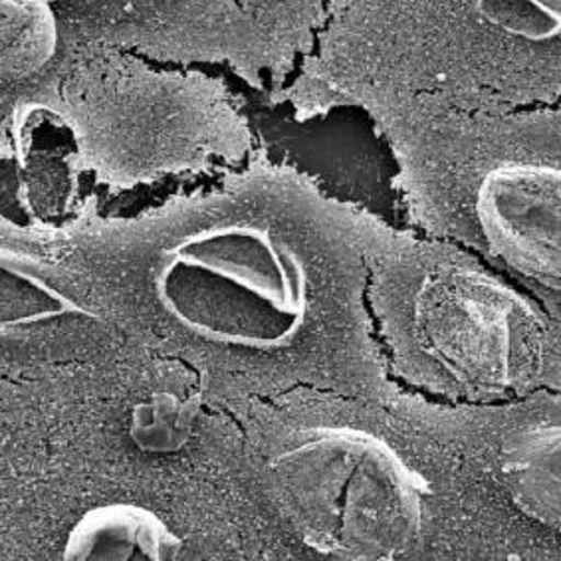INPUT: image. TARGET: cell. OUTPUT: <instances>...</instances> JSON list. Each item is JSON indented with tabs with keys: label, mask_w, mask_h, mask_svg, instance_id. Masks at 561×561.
Listing matches in <instances>:
<instances>
[{
	"label": "cell",
	"mask_w": 561,
	"mask_h": 561,
	"mask_svg": "<svg viewBox=\"0 0 561 561\" xmlns=\"http://www.w3.org/2000/svg\"><path fill=\"white\" fill-rule=\"evenodd\" d=\"M83 50L114 48L171 66H220L276 94L288 64L237 0H56Z\"/></svg>",
	"instance_id": "7"
},
{
	"label": "cell",
	"mask_w": 561,
	"mask_h": 561,
	"mask_svg": "<svg viewBox=\"0 0 561 561\" xmlns=\"http://www.w3.org/2000/svg\"><path fill=\"white\" fill-rule=\"evenodd\" d=\"M266 492L301 540L335 560H397L415 550L431 486L396 448L352 425L276 433Z\"/></svg>",
	"instance_id": "6"
},
{
	"label": "cell",
	"mask_w": 561,
	"mask_h": 561,
	"mask_svg": "<svg viewBox=\"0 0 561 561\" xmlns=\"http://www.w3.org/2000/svg\"><path fill=\"white\" fill-rule=\"evenodd\" d=\"M333 0H237L250 21L272 42L282 60L296 72L304 56L312 53L318 32Z\"/></svg>",
	"instance_id": "11"
},
{
	"label": "cell",
	"mask_w": 561,
	"mask_h": 561,
	"mask_svg": "<svg viewBox=\"0 0 561 561\" xmlns=\"http://www.w3.org/2000/svg\"><path fill=\"white\" fill-rule=\"evenodd\" d=\"M179 540L146 510L115 506L98 512L94 522L82 526L83 560H169Z\"/></svg>",
	"instance_id": "10"
},
{
	"label": "cell",
	"mask_w": 561,
	"mask_h": 561,
	"mask_svg": "<svg viewBox=\"0 0 561 561\" xmlns=\"http://www.w3.org/2000/svg\"><path fill=\"white\" fill-rule=\"evenodd\" d=\"M85 169L117 187L229 171L256 149L229 85L205 68L92 48L48 94Z\"/></svg>",
	"instance_id": "5"
},
{
	"label": "cell",
	"mask_w": 561,
	"mask_h": 561,
	"mask_svg": "<svg viewBox=\"0 0 561 561\" xmlns=\"http://www.w3.org/2000/svg\"><path fill=\"white\" fill-rule=\"evenodd\" d=\"M367 310L391 381L455 407L560 391V316L477 254L393 230Z\"/></svg>",
	"instance_id": "4"
},
{
	"label": "cell",
	"mask_w": 561,
	"mask_h": 561,
	"mask_svg": "<svg viewBox=\"0 0 561 561\" xmlns=\"http://www.w3.org/2000/svg\"><path fill=\"white\" fill-rule=\"evenodd\" d=\"M83 53L56 0H0V112L50 94Z\"/></svg>",
	"instance_id": "9"
},
{
	"label": "cell",
	"mask_w": 561,
	"mask_h": 561,
	"mask_svg": "<svg viewBox=\"0 0 561 561\" xmlns=\"http://www.w3.org/2000/svg\"><path fill=\"white\" fill-rule=\"evenodd\" d=\"M561 0H333L286 85L296 122L333 110L558 105Z\"/></svg>",
	"instance_id": "2"
},
{
	"label": "cell",
	"mask_w": 561,
	"mask_h": 561,
	"mask_svg": "<svg viewBox=\"0 0 561 561\" xmlns=\"http://www.w3.org/2000/svg\"><path fill=\"white\" fill-rule=\"evenodd\" d=\"M393 230L262 147L127 225L157 322L262 407L401 399L367 310Z\"/></svg>",
	"instance_id": "1"
},
{
	"label": "cell",
	"mask_w": 561,
	"mask_h": 561,
	"mask_svg": "<svg viewBox=\"0 0 561 561\" xmlns=\"http://www.w3.org/2000/svg\"><path fill=\"white\" fill-rule=\"evenodd\" d=\"M369 117L396 159L393 187L416 229L477 254L560 316V107L407 105Z\"/></svg>",
	"instance_id": "3"
},
{
	"label": "cell",
	"mask_w": 561,
	"mask_h": 561,
	"mask_svg": "<svg viewBox=\"0 0 561 561\" xmlns=\"http://www.w3.org/2000/svg\"><path fill=\"white\" fill-rule=\"evenodd\" d=\"M502 416L490 426L494 477L524 514L560 528V397L543 391L502 403Z\"/></svg>",
	"instance_id": "8"
}]
</instances>
